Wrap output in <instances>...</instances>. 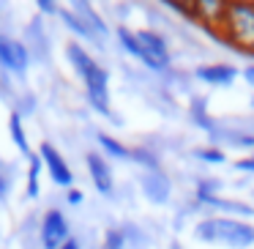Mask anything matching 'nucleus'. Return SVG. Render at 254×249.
Instances as JSON below:
<instances>
[{
  "instance_id": "obj_1",
  "label": "nucleus",
  "mask_w": 254,
  "mask_h": 249,
  "mask_svg": "<svg viewBox=\"0 0 254 249\" xmlns=\"http://www.w3.org/2000/svg\"><path fill=\"white\" fill-rule=\"evenodd\" d=\"M194 238L202 244H221V247H232V249H249V247H254V227L241 219H230V216H208V219L197 222Z\"/></svg>"
},
{
  "instance_id": "obj_2",
  "label": "nucleus",
  "mask_w": 254,
  "mask_h": 249,
  "mask_svg": "<svg viewBox=\"0 0 254 249\" xmlns=\"http://www.w3.org/2000/svg\"><path fill=\"white\" fill-rule=\"evenodd\" d=\"M221 41L232 44L235 50L254 55V3H227L224 25H221Z\"/></svg>"
},
{
  "instance_id": "obj_3",
  "label": "nucleus",
  "mask_w": 254,
  "mask_h": 249,
  "mask_svg": "<svg viewBox=\"0 0 254 249\" xmlns=\"http://www.w3.org/2000/svg\"><path fill=\"white\" fill-rule=\"evenodd\" d=\"M175 11L191 17L194 22H199L202 28H208L210 33L221 36V25H224L227 3H221V0H197V3H191V6H175Z\"/></svg>"
},
{
  "instance_id": "obj_4",
  "label": "nucleus",
  "mask_w": 254,
  "mask_h": 249,
  "mask_svg": "<svg viewBox=\"0 0 254 249\" xmlns=\"http://www.w3.org/2000/svg\"><path fill=\"white\" fill-rule=\"evenodd\" d=\"M82 83H85V93H88L90 107L101 115H110V74H107V69L96 63L82 77Z\"/></svg>"
},
{
  "instance_id": "obj_5",
  "label": "nucleus",
  "mask_w": 254,
  "mask_h": 249,
  "mask_svg": "<svg viewBox=\"0 0 254 249\" xmlns=\"http://www.w3.org/2000/svg\"><path fill=\"white\" fill-rule=\"evenodd\" d=\"M39 238H41V247L44 249H61L63 244L68 241V219L63 211L58 208H50L41 219V227H39Z\"/></svg>"
},
{
  "instance_id": "obj_6",
  "label": "nucleus",
  "mask_w": 254,
  "mask_h": 249,
  "mask_svg": "<svg viewBox=\"0 0 254 249\" xmlns=\"http://www.w3.org/2000/svg\"><path fill=\"white\" fill-rule=\"evenodd\" d=\"M39 159H41V165L47 167L50 178L58 183V186L71 189V183H74V172H71L68 162L63 159V154L55 148V145H52V143H41V145H39Z\"/></svg>"
},
{
  "instance_id": "obj_7",
  "label": "nucleus",
  "mask_w": 254,
  "mask_h": 249,
  "mask_svg": "<svg viewBox=\"0 0 254 249\" xmlns=\"http://www.w3.org/2000/svg\"><path fill=\"white\" fill-rule=\"evenodd\" d=\"M85 165H88V175H90V181H93L96 192L110 197V194L115 192V178H112V170H110V165H107V159L101 154H96V151H88Z\"/></svg>"
},
{
  "instance_id": "obj_8",
  "label": "nucleus",
  "mask_w": 254,
  "mask_h": 249,
  "mask_svg": "<svg viewBox=\"0 0 254 249\" xmlns=\"http://www.w3.org/2000/svg\"><path fill=\"white\" fill-rule=\"evenodd\" d=\"M137 39H139V44H142L145 55L164 72V69L170 66V44H167L164 36L156 33V30H137Z\"/></svg>"
},
{
  "instance_id": "obj_9",
  "label": "nucleus",
  "mask_w": 254,
  "mask_h": 249,
  "mask_svg": "<svg viewBox=\"0 0 254 249\" xmlns=\"http://www.w3.org/2000/svg\"><path fill=\"white\" fill-rule=\"evenodd\" d=\"M194 77L205 85H213V88H227L238 80V69L230 63H208V66L194 69Z\"/></svg>"
},
{
  "instance_id": "obj_10",
  "label": "nucleus",
  "mask_w": 254,
  "mask_h": 249,
  "mask_svg": "<svg viewBox=\"0 0 254 249\" xmlns=\"http://www.w3.org/2000/svg\"><path fill=\"white\" fill-rule=\"evenodd\" d=\"M118 41H121L123 50H126L131 58H137V61L142 63L145 69H150V72H161V69L156 66V63L150 61L148 55H145L142 44H139V39H137V30H131V28H126V25H121V28H118Z\"/></svg>"
},
{
  "instance_id": "obj_11",
  "label": "nucleus",
  "mask_w": 254,
  "mask_h": 249,
  "mask_svg": "<svg viewBox=\"0 0 254 249\" xmlns=\"http://www.w3.org/2000/svg\"><path fill=\"white\" fill-rule=\"evenodd\" d=\"M197 203L210 205V208H219V211H227L230 219H235V216H254L252 205L241 203V200H224V197H219V194H205V197H197Z\"/></svg>"
},
{
  "instance_id": "obj_12",
  "label": "nucleus",
  "mask_w": 254,
  "mask_h": 249,
  "mask_svg": "<svg viewBox=\"0 0 254 249\" xmlns=\"http://www.w3.org/2000/svg\"><path fill=\"white\" fill-rule=\"evenodd\" d=\"M142 192L153 203H167V197H170V181H167V175L161 170L148 172V175H142Z\"/></svg>"
},
{
  "instance_id": "obj_13",
  "label": "nucleus",
  "mask_w": 254,
  "mask_h": 249,
  "mask_svg": "<svg viewBox=\"0 0 254 249\" xmlns=\"http://www.w3.org/2000/svg\"><path fill=\"white\" fill-rule=\"evenodd\" d=\"M71 11L77 14V17L82 19V22L88 25L90 30H93L96 39H104V36H107V25H104V19H101L99 14H96V8L90 6V3H85V0H77Z\"/></svg>"
},
{
  "instance_id": "obj_14",
  "label": "nucleus",
  "mask_w": 254,
  "mask_h": 249,
  "mask_svg": "<svg viewBox=\"0 0 254 249\" xmlns=\"http://www.w3.org/2000/svg\"><path fill=\"white\" fill-rule=\"evenodd\" d=\"M66 58H68V63L74 66V72H77L79 77H85V74H88L90 69L96 66L93 55H90V52L85 50L82 44H77V41H71V44H66Z\"/></svg>"
},
{
  "instance_id": "obj_15",
  "label": "nucleus",
  "mask_w": 254,
  "mask_h": 249,
  "mask_svg": "<svg viewBox=\"0 0 254 249\" xmlns=\"http://www.w3.org/2000/svg\"><path fill=\"white\" fill-rule=\"evenodd\" d=\"M58 17L63 19V25H66V28L71 30L74 36H79V39H88V41H99V39H96V33L77 17V14L71 11V8H61V11H58Z\"/></svg>"
},
{
  "instance_id": "obj_16",
  "label": "nucleus",
  "mask_w": 254,
  "mask_h": 249,
  "mask_svg": "<svg viewBox=\"0 0 254 249\" xmlns=\"http://www.w3.org/2000/svg\"><path fill=\"white\" fill-rule=\"evenodd\" d=\"M8 132H11L14 145L22 151V156L30 159L33 154H30V143H28V134H25V126H22V112H17V110L11 112V118H8Z\"/></svg>"
},
{
  "instance_id": "obj_17",
  "label": "nucleus",
  "mask_w": 254,
  "mask_h": 249,
  "mask_svg": "<svg viewBox=\"0 0 254 249\" xmlns=\"http://www.w3.org/2000/svg\"><path fill=\"white\" fill-rule=\"evenodd\" d=\"M96 143L101 145V151H104V154L115 156V159H131V148H126V145H123L121 140L110 137V134L99 132V134H96Z\"/></svg>"
},
{
  "instance_id": "obj_18",
  "label": "nucleus",
  "mask_w": 254,
  "mask_h": 249,
  "mask_svg": "<svg viewBox=\"0 0 254 249\" xmlns=\"http://www.w3.org/2000/svg\"><path fill=\"white\" fill-rule=\"evenodd\" d=\"M30 167H28V197H39V181H41V159H39V154H33L30 156Z\"/></svg>"
},
{
  "instance_id": "obj_19",
  "label": "nucleus",
  "mask_w": 254,
  "mask_h": 249,
  "mask_svg": "<svg viewBox=\"0 0 254 249\" xmlns=\"http://www.w3.org/2000/svg\"><path fill=\"white\" fill-rule=\"evenodd\" d=\"M0 66L6 72H17V61H14V41L0 33Z\"/></svg>"
},
{
  "instance_id": "obj_20",
  "label": "nucleus",
  "mask_w": 254,
  "mask_h": 249,
  "mask_svg": "<svg viewBox=\"0 0 254 249\" xmlns=\"http://www.w3.org/2000/svg\"><path fill=\"white\" fill-rule=\"evenodd\" d=\"M131 162H137V165H142L148 172H156V170H161V167H159V156H153L148 148H131Z\"/></svg>"
},
{
  "instance_id": "obj_21",
  "label": "nucleus",
  "mask_w": 254,
  "mask_h": 249,
  "mask_svg": "<svg viewBox=\"0 0 254 249\" xmlns=\"http://www.w3.org/2000/svg\"><path fill=\"white\" fill-rule=\"evenodd\" d=\"M194 154H197L199 162H208V165H224V162H227V154H224L221 148H216V145H205V148H197Z\"/></svg>"
},
{
  "instance_id": "obj_22",
  "label": "nucleus",
  "mask_w": 254,
  "mask_h": 249,
  "mask_svg": "<svg viewBox=\"0 0 254 249\" xmlns=\"http://www.w3.org/2000/svg\"><path fill=\"white\" fill-rule=\"evenodd\" d=\"M123 244H126V236L121 230H107L101 249H123Z\"/></svg>"
},
{
  "instance_id": "obj_23",
  "label": "nucleus",
  "mask_w": 254,
  "mask_h": 249,
  "mask_svg": "<svg viewBox=\"0 0 254 249\" xmlns=\"http://www.w3.org/2000/svg\"><path fill=\"white\" fill-rule=\"evenodd\" d=\"M235 170H241V172H254V154H246L243 159H238V162H235Z\"/></svg>"
},
{
  "instance_id": "obj_24",
  "label": "nucleus",
  "mask_w": 254,
  "mask_h": 249,
  "mask_svg": "<svg viewBox=\"0 0 254 249\" xmlns=\"http://www.w3.org/2000/svg\"><path fill=\"white\" fill-rule=\"evenodd\" d=\"M36 6H39V11H44V14H55V17H58V11H61V6H55L52 0H39Z\"/></svg>"
},
{
  "instance_id": "obj_25",
  "label": "nucleus",
  "mask_w": 254,
  "mask_h": 249,
  "mask_svg": "<svg viewBox=\"0 0 254 249\" xmlns=\"http://www.w3.org/2000/svg\"><path fill=\"white\" fill-rule=\"evenodd\" d=\"M66 200H68V205H79V203H82V192L71 186V189L66 192Z\"/></svg>"
},
{
  "instance_id": "obj_26",
  "label": "nucleus",
  "mask_w": 254,
  "mask_h": 249,
  "mask_svg": "<svg viewBox=\"0 0 254 249\" xmlns=\"http://www.w3.org/2000/svg\"><path fill=\"white\" fill-rule=\"evenodd\" d=\"M243 80H246V83L254 88V66H246V69H243Z\"/></svg>"
},
{
  "instance_id": "obj_27",
  "label": "nucleus",
  "mask_w": 254,
  "mask_h": 249,
  "mask_svg": "<svg viewBox=\"0 0 254 249\" xmlns=\"http://www.w3.org/2000/svg\"><path fill=\"white\" fill-rule=\"evenodd\" d=\"M61 249H82V247H79V241H77V238H68V241L63 244Z\"/></svg>"
}]
</instances>
